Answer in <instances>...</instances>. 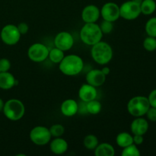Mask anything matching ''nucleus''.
<instances>
[{
  "mask_svg": "<svg viewBox=\"0 0 156 156\" xmlns=\"http://www.w3.org/2000/svg\"><path fill=\"white\" fill-rule=\"evenodd\" d=\"M59 64L61 73L68 76H77L84 69L83 59L76 54L65 56Z\"/></svg>",
  "mask_w": 156,
  "mask_h": 156,
  "instance_id": "nucleus-1",
  "label": "nucleus"
},
{
  "mask_svg": "<svg viewBox=\"0 0 156 156\" xmlns=\"http://www.w3.org/2000/svg\"><path fill=\"white\" fill-rule=\"evenodd\" d=\"M112 47L108 43L101 41L91 46V56L93 60L99 65L109 63L113 58Z\"/></svg>",
  "mask_w": 156,
  "mask_h": 156,
  "instance_id": "nucleus-2",
  "label": "nucleus"
},
{
  "mask_svg": "<svg viewBox=\"0 0 156 156\" xmlns=\"http://www.w3.org/2000/svg\"><path fill=\"white\" fill-rule=\"evenodd\" d=\"M79 35L82 43L88 46L97 44L103 37V33L101 30L99 24L96 23H85L81 28Z\"/></svg>",
  "mask_w": 156,
  "mask_h": 156,
  "instance_id": "nucleus-3",
  "label": "nucleus"
},
{
  "mask_svg": "<svg viewBox=\"0 0 156 156\" xmlns=\"http://www.w3.org/2000/svg\"><path fill=\"white\" fill-rule=\"evenodd\" d=\"M2 111L5 117L9 120L18 121L24 117L25 113V107L21 101L16 98H12L5 102Z\"/></svg>",
  "mask_w": 156,
  "mask_h": 156,
  "instance_id": "nucleus-4",
  "label": "nucleus"
},
{
  "mask_svg": "<svg viewBox=\"0 0 156 156\" xmlns=\"http://www.w3.org/2000/svg\"><path fill=\"white\" fill-rule=\"evenodd\" d=\"M150 108L148 98L144 96H135L127 104V111L131 116L135 117H143Z\"/></svg>",
  "mask_w": 156,
  "mask_h": 156,
  "instance_id": "nucleus-5",
  "label": "nucleus"
},
{
  "mask_svg": "<svg viewBox=\"0 0 156 156\" xmlns=\"http://www.w3.org/2000/svg\"><path fill=\"white\" fill-rule=\"evenodd\" d=\"M29 136L30 141L34 144L39 146H46L48 144L52 138L50 129L44 126H34L30 130Z\"/></svg>",
  "mask_w": 156,
  "mask_h": 156,
  "instance_id": "nucleus-6",
  "label": "nucleus"
},
{
  "mask_svg": "<svg viewBox=\"0 0 156 156\" xmlns=\"http://www.w3.org/2000/svg\"><path fill=\"white\" fill-rule=\"evenodd\" d=\"M21 34L15 24H6L2 27L0 33L2 41L6 45L13 46L18 44L21 38Z\"/></svg>",
  "mask_w": 156,
  "mask_h": 156,
  "instance_id": "nucleus-7",
  "label": "nucleus"
},
{
  "mask_svg": "<svg viewBox=\"0 0 156 156\" xmlns=\"http://www.w3.org/2000/svg\"><path fill=\"white\" fill-rule=\"evenodd\" d=\"M140 5L132 0L125 2L120 7V16L125 20H135L140 16Z\"/></svg>",
  "mask_w": 156,
  "mask_h": 156,
  "instance_id": "nucleus-8",
  "label": "nucleus"
},
{
  "mask_svg": "<svg viewBox=\"0 0 156 156\" xmlns=\"http://www.w3.org/2000/svg\"><path fill=\"white\" fill-rule=\"evenodd\" d=\"M49 49L44 44L35 43L32 44L27 50V56L31 61L34 62H42L48 58Z\"/></svg>",
  "mask_w": 156,
  "mask_h": 156,
  "instance_id": "nucleus-9",
  "label": "nucleus"
},
{
  "mask_svg": "<svg viewBox=\"0 0 156 156\" xmlns=\"http://www.w3.org/2000/svg\"><path fill=\"white\" fill-rule=\"evenodd\" d=\"M101 15L104 20L114 22L120 18V6L114 2H107L100 10Z\"/></svg>",
  "mask_w": 156,
  "mask_h": 156,
  "instance_id": "nucleus-10",
  "label": "nucleus"
},
{
  "mask_svg": "<svg viewBox=\"0 0 156 156\" xmlns=\"http://www.w3.org/2000/svg\"><path fill=\"white\" fill-rule=\"evenodd\" d=\"M54 45L62 51H68L74 45V38L69 32H59L54 38Z\"/></svg>",
  "mask_w": 156,
  "mask_h": 156,
  "instance_id": "nucleus-11",
  "label": "nucleus"
},
{
  "mask_svg": "<svg viewBox=\"0 0 156 156\" xmlns=\"http://www.w3.org/2000/svg\"><path fill=\"white\" fill-rule=\"evenodd\" d=\"M85 80L88 84L97 88L101 86L105 83L106 80V76L102 73L101 69H94L88 72L85 76Z\"/></svg>",
  "mask_w": 156,
  "mask_h": 156,
  "instance_id": "nucleus-12",
  "label": "nucleus"
},
{
  "mask_svg": "<svg viewBox=\"0 0 156 156\" xmlns=\"http://www.w3.org/2000/svg\"><path fill=\"white\" fill-rule=\"evenodd\" d=\"M100 15V9L97 6L94 5H88L83 9L81 17L85 23H96Z\"/></svg>",
  "mask_w": 156,
  "mask_h": 156,
  "instance_id": "nucleus-13",
  "label": "nucleus"
},
{
  "mask_svg": "<svg viewBox=\"0 0 156 156\" xmlns=\"http://www.w3.org/2000/svg\"><path fill=\"white\" fill-rule=\"evenodd\" d=\"M98 96V91L94 86L85 83L82 85L79 90V97L81 101L85 102L90 101L96 99Z\"/></svg>",
  "mask_w": 156,
  "mask_h": 156,
  "instance_id": "nucleus-14",
  "label": "nucleus"
},
{
  "mask_svg": "<svg viewBox=\"0 0 156 156\" xmlns=\"http://www.w3.org/2000/svg\"><path fill=\"white\" fill-rule=\"evenodd\" d=\"M149 129V123L142 117H136L130 125V130L133 135L144 136Z\"/></svg>",
  "mask_w": 156,
  "mask_h": 156,
  "instance_id": "nucleus-15",
  "label": "nucleus"
},
{
  "mask_svg": "<svg viewBox=\"0 0 156 156\" xmlns=\"http://www.w3.org/2000/svg\"><path fill=\"white\" fill-rule=\"evenodd\" d=\"M60 111L65 117H73L78 114V102L74 99H66L61 104Z\"/></svg>",
  "mask_w": 156,
  "mask_h": 156,
  "instance_id": "nucleus-16",
  "label": "nucleus"
},
{
  "mask_svg": "<svg viewBox=\"0 0 156 156\" xmlns=\"http://www.w3.org/2000/svg\"><path fill=\"white\" fill-rule=\"evenodd\" d=\"M68 143L60 137H55V139L50 142V151L55 155H62L68 150Z\"/></svg>",
  "mask_w": 156,
  "mask_h": 156,
  "instance_id": "nucleus-17",
  "label": "nucleus"
},
{
  "mask_svg": "<svg viewBox=\"0 0 156 156\" xmlns=\"http://www.w3.org/2000/svg\"><path fill=\"white\" fill-rule=\"evenodd\" d=\"M18 84L15 76L9 72H0V88L9 90Z\"/></svg>",
  "mask_w": 156,
  "mask_h": 156,
  "instance_id": "nucleus-18",
  "label": "nucleus"
},
{
  "mask_svg": "<svg viewBox=\"0 0 156 156\" xmlns=\"http://www.w3.org/2000/svg\"><path fill=\"white\" fill-rule=\"evenodd\" d=\"M94 155L96 156H114L115 155V149L110 143H102L98 145L94 149Z\"/></svg>",
  "mask_w": 156,
  "mask_h": 156,
  "instance_id": "nucleus-19",
  "label": "nucleus"
},
{
  "mask_svg": "<svg viewBox=\"0 0 156 156\" xmlns=\"http://www.w3.org/2000/svg\"><path fill=\"white\" fill-rule=\"evenodd\" d=\"M116 143L120 148H125L133 143V137L126 132L120 133L116 137Z\"/></svg>",
  "mask_w": 156,
  "mask_h": 156,
  "instance_id": "nucleus-20",
  "label": "nucleus"
},
{
  "mask_svg": "<svg viewBox=\"0 0 156 156\" xmlns=\"http://www.w3.org/2000/svg\"><path fill=\"white\" fill-rule=\"evenodd\" d=\"M141 13L145 15H150L156 10V2L155 0H143L140 4Z\"/></svg>",
  "mask_w": 156,
  "mask_h": 156,
  "instance_id": "nucleus-21",
  "label": "nucleus"
},
{
  "mask_svg": "<svg viewBox=\"0 0 156 156\" xmlns=\"http://www.w3.org/2000/svg\"><path fill=\"white\" fill-rule=\"evenodd\" d=\"M65 56V53L64 51L61 50L60 49L57 48V47H53V49L49 51V55L48 58L52 62L56 64H59L61 61L62 60V59Z\"/></svg>",
  "mask_w": 156,
  "mask_h": 156,
  "instance_id": "nucleus-22",
  "label": "nucleus"
},
{
  "mask_svg": "<svg viewBox=\"0 0 156 156\" xmlns=\"http://www.w3.org/2000/svg\"><path fill=\"white\" fill-rule=\"evenodd\" d=\"M86 108L88 114H91V115H97L101 111L102 105L100 101L94 99V100L86 102Z\"/></svg>",
  "mask_w": 156,
  "mask_h": 156,
  "instance_id": "nucleus-23",
  "label": "nucleus"
},
{
  "mask_svg": "<svg viewBox=\"0 0 156 156\" xmlns=\"http://www.w3.org/2000/svg\"><path fill=\"white\" fill-rule=\"evenodd\" d=\"M83 144L84 146L87 149H88V150H94V149L99 144V142L98 140V137L96 136L92 135V134H89V135H87L84 138Z\"/></svg>",
  "mask_w": 156,
  "mask_h": 156,
  "instance_id": "nucleus-24",
  "label": "nucleus"
},
{
  "mask_svg": "<svg viewBox=\"0 0 156 156\" xmlns=\"http://www.w3.org/2000/svg\"><path fill=\"white\" fill-rule=\"evenodd\" d=\"M145 30L148 36L156 37V17L148 20L145 25Z\"/></svg>",
  "mask_w": 156,
  "mask_h": 156,
  "instance_id": "nucleus-25",
  "label": "nucleus"
},
{
  "mask_svg": "<svg viewBox=\"0 0 156 156\" xmlns=\"http://www.w3.org/2000/svg\"><path fill=\"white\" fill-rule=\"evenodd\" d=\"M122 156H140V152L139 150L136 145L134 143L123 148V151L121 152Z\"/></svg>",
  "mask_w": 156,
  "mask_h": 156,
  "instance_id": "nucleus-26",
  "label": "nucleus"
},
{
  "mask_svg": "<svg viewBox=\"0 0 156 156\" xmlns=\"http://www.w3.org/2000/svg\"><path fill=\"white\" fill-rule=\"evenodd\" d=\"M143 47L149 52L155 51L156 50V37L148 36L143 41Z\"/></svg>",
  "mask_w": 156,
  "mask_h": 156,
  "instance_id": "nucleus-27",
  "label": "nucleus"
},
{
  "mask_svg": "<svg viewBox=\"0 0 156 156\" xmlns=\"http://www.w3.org/2000/svg\"><path fill=\"white\" fill-rule=\"evenodd\" d=\"M49 129H50L52 137H61L65 133V127L62 124H59V123L52 125Z\"/></svg>",
  "mask_w": 156,
  "mask_h": 156,
  "instance_id": "nucleus-28",
  "label": "nucleus"
},
{
  "mask_svg": "<svg viewBox=\"0 0 156 156\" xmlns=\"http://www.w3.org/2000/svg\"><path fill=\"white\" fill-rule=\"evenodd\" d=\"M99 27H100V29L103 34H108L111 33V31L114 29V24L111 21L103 19V21L99 24Z\"/></svg>",
  "mask_w": 156,
  "mask_h": 156,
  "instance_id": "nucleus-29",
  "label": "nucleus"
},
{
  "mask_svg": "<svg viewBox=\"0 0 156 156\" xmlns=\"http://www.w3.org/2000/svg\"><path fill=\"white\" fill-rule=\"evenodd\" d=\"M11 69V62L6 58L0 59V72H9Z\"/></svg>",
  "mask_w": 156,
  "mask_h": 156,
  "instance_id": "nucleus-30",
  "label": "nucleus"
},
{
  "mask_svg": "<svg viewBox=\"0 0 156 156\" xmlns=\"http://www.w3.org/2000/svg\"><path fill=\"white\" fill-rule=\"evenodd\" d=\"M146 114V116H147V118L149 119L150 121L156 122V108L150 107Z\"/></svg>",
  "mask_w": 156,
  "mask_h": 156,
  "instance_id": "nucleus-31",
  "label": "nucleus"
},
{
  "mask_svg": "<svg viewBox=\"0 0 156 156\" xmlns=\"http://www.w3.org/2000/svg\"><path fill=\"white\" fill-rule=\"evenodd\" d=\"M17 27H18V31L20 32L21 35L26 34H27L29 30L28 24L25 22L19 23V24H18V26H17Z\"/></svg>",
  "mask_w": 156,
  "mask_h": 156,
  "instance_id": "nucleus-32",
  "label": "nucleus"
},
{
  "mask_svg": "<svg viewBox=\"0 0 156 156\" xmlns=\"http://www.w3.org/2000/svg\"><path fill=\"white\" fill-rule=\"evenodd\" d=\"M78 114H88L86 108V102L81 101L78 102Z\"/></svg>",
  "mask_w": 156,
  "mask_h": 156,
  "instance_id": "nucleus-33",
  "label": "nucleus"
},
{
  "mask_svg": "<svg viewBox=\"0 0 156 156\" xmlns=\"http://www.w3.org/2000/svg\"><path fill=\"white\" fill-rule=\"evenodd\" d=\"M148 100H149L150 107L156 108V89H154L153 91H151L148 97Z\"/></svg>",
  "mask_w": 156,
  "mask_h": 156,
  "instance_id": "nucleus-34",
  "label": "nucleus"
},
{
  "mask_svg": "<svg viewBox=\"0 0 156 156\" xmlns=\"http://www.w3.org/2000/svg\"><path fill=\"white\" fill-rule=\"evenodd\" d=\"M133 143L136 146H140L144 142V138L142 135H133Z\"/></svg>",
  "mask_w": 156,
  "mask_h": 156,
  "instance_id": "nucleus-35",
  "label": "nucleus"
},
{
  "mask_svg": "<svg viewBox=\"0 0 156 156\" xmlns=\"http://www.w3.org/2000/svg\"><path fill=\"white\" fill-rule=\"evenodd\" d=\"M101 71H102V73H103L104 74L107 76L108 75H109V73H110V68L108 66H105L101 69Z\"/></svg>",
  "mask_w": 156,
  "mask_h": 156,
  "instance_id": "nucleus-36",
  "label": "nucleus"
},
{
  "mask_svg": "<svg viewBox=\"0 0 156 156\" xmlns=\"http://www.w3.org/2000/svg\"><path fill=\"white\" fill-rule=\"evenodd\" d=\"M4 105H5V102L3 101L2 99L0 98V112L2 111L3 108H4Z\"/></svg>",
  "mask_w": 156,
  "mask_h": 156,
  "instance_id": "nucleus-37",
  "label": "nucleus"
},
{
  "mask_svg": "<svg viewBox=\"0 0 156 156\" xmlns=\"http://www.w3.org/2000/svg\"><path fill=\"white\" fill-rule=\"evenodd\" d=\"M132 1H133V2H136V3H138V4H141L142 3V2H143V0H132Z\"/></svg>",
  "mask_w": 156,
  "mask_h": 156,
  "instance_id": "nucleus-38",
  "label": "nucleus"
},
{
  "mask_svg": "<svg viewBox=\"0 0 156 156\" xmlns=\"http://www.w3.org/2000/svg\"><path fill=\"white\" fill-rule=\"evenodd\" d=\"M155 1H156V0H155Z\"/></svg>",
  "mask_w": 156,
  "mask_h": 156,
  "instance_id": "nucleus-39",
  "label": "nucleus"
}]
</instances>
